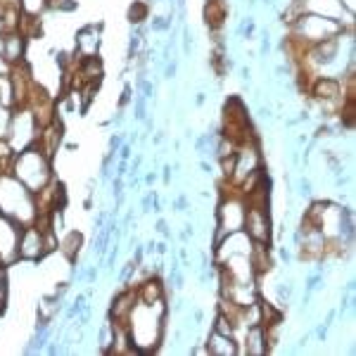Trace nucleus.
<instances>
[{
    "label": "nucleus",
    "instance_id": "1",
    "mask_svg": "<svg viewBox=\"0 0 356 356\" xmlns=\"http://www.w3.org/2000/svg\"><path fill=\"white\" fill-rule=\"evenodd\" d=\"M0 214L19 226H29L38 216L36 195L22 186L10 171L0 174Z\"/></svg>",
    "mask_w": 356,
    "mask_h": 356
},
{
    "label": "nucleus",
    "instance_id": "2",
    "mask_svg": "<svg viewBox=\"0 0 356 356\" xmlns=\"http://www.w3.org/2000/svg\"><path fill=\"white\" fill-rule=\"evenodd\" d=\"M10 174H13L24 188H29L33 195L41 193L43 188L53 181V174H50V157L38 145H31V147H26V150L15 154L13 164H10Z\"/></svg>",
    "mask_w": 356,
    "mask_h": 356
},
{
    "label": "nucleus",
    "instance_id": "3",
    "mask_svg": "<svg viewBox=\"0 0 356 356\" xmlns=\"http://www.w3.org/2000/svg\"><path fill=\"white\" fill-rule=\"evenodd\" d=\"M290 26H292L290 38L295 43L304 45V48L316 45V43H323V41H328V38H335L344 31L342 22L328 19V17H321L314 13H304L302 17H297Z\"/></svg>",
    "mask_w": 356,
    "mask_h": 356
},
{
    "label": "nucleus",
    "instance_id": "4",
    "mask_svg": "<svg viewBox=\"0 0 356 356\" xmlns=\"http://www.w3.org/2000/svg\"><path fill=\"white\" fill-rule=\"evenodd\" d=\"M245 211H247V204H245V200L240 197V195H228V197H221L219 209H216V235H214V245H219L228 233L243 231Z\"/></svg>",
    "mask_w": 356,
    "mask_h": 356
},
{
    "label": "nucleus",
    "instance_id": "5",
    "mask_svg": "<svg viewBox=\"0 0 356 356\" xmlns=\"http://www.w3.org/2000/svg\"><path fill=\"white\" fill-rule=\"evenodd\" d=\"M243 231L252 243H271V214L259 207H247Z\"/></svg>",
    "mask_w": 356,
    "mask_h": 356
},
{
    "label": "nucleus",
    "instance_id": "6",
    "mask_svg": "<svg viewBox=\"0 0 356 356\" xmlns=\"http://www.w3.org/2000/svg\"><path fill=\"white\" fill-rule=\"evenodd\" d=\"M19 233H22V226L15 223L13 219L0 214V261L5 266H13L15 261H19Z\"/></svg>",
    "mask_w": 356,
    "mask_h": 356
},
{
    "label": "nucleus",
    "instance_id": "7",
    "mask_svg": "<svg viewBox=\"0 0 356 356\" xmlns=\"http://www.w3.org/2000/svg\"><path fill=\"white\" fill-rule=\"evenodd\" d=\"M19 261H41L45 257V245H43V231L36 223L22 226L19 233Z\"/></svg>",
    "mask_w": 356,
    "mask_h": 356
},
{
    "label": "nucleus",
    "instance_id": "8",
    "mask_svg": "<svg viewBox=\"0 0 356 356\" xmlns=\"http://www.w3.org/2000/svg\"><path fill=\"white\" fill-rule=\"evenodd\" d=\"M136 302H138V292L136 288H126L119 292L117 297L112 300V307H110V321L114 325H126L129 323V316L131 312H134V307H136Z\"/></svg>",
    "mask_w": 356,
    "mask_h": 356
},
{
    "label": "nucleus",
    "instance_id": "9",
    "mask_svg": "<svg viewBox=\"0 0 356 356\" xmlns=\"http://www.w3.org/2000/svg\"><path fill=\"white\" fill-rule=\"evenodd\" d=\"M268 352H271V349H268L266 328H264V325H250V328H245V347L240 349V354L264 356Z\"/></svg>",
    "mask_w": 356,
    "mask_h": 356
},
{
    "label": "nucleus",
    "instance_id": "10",
    "mask_svg": "<svg viewBox=\"0 0 356 356\" xmlns=\"http://www.w3.org/2000/svg\"><path fill=\"white\" fill-rule=\"evenodd\" d=\"M0 53H3V60L8 62L10 67L19 65L22 57H24V33L22 31H5L3 43H0Z\"/></svg>",
    "mask_w": 356,
    "mask_h": 356
},
{
    "label": "nucleus",
    "instance_id": "11",
    "mask_svg": "<svg viewBox=\"0 0 356 356\" xmlns=\"http://www.w3.org/2000/svg\"><path fill=\"white\" fill-rule=\"evenodd\" d=\"M97 48H100V29L95 26H86L76 33V60H83V57H95Z\"/></svg>",
    "mask_w": 356,
    "mask_h": 356
},
{
    "label": "nucleus",
    "instance_id": "12",
    "mask_svg": "<svg viewBox=\"0 0 356 356\" xmlns=\"http://www.w3.org/2000/svg\"><path fill=\"white\" fill-rule=\"evenodd\" d=\"M204 349L209 356H235L240 354V347H238V340L235 337H228V335H221V332L211 330L209 337L204 342Z\"/></svg>",
    "mask_w": 356,
    "mask_h": 356
},
{
    "label": "nucleus",
    "instance_id": "13",
    "mask_svg": "<svg viewBox=\"0 0 356 356\" xmlns=\"http://www.w3.org/2000/svg\"><path fill=\"white\" fill-rule=\"evenodd\" d=\"M136 292H138V302H145V304L164 300V285L157 275H147L140 285H136Z\"/></svg>",
    "mask_w": 356,
    "mask_h": 356
},
{
    "label": "nucleus",
    "instance_id": "14",
    "mask_svg": "<svg viewBox=\"0 0 356 356\" xmlns=\"http://www.w3.org/2000/svg\"><path fill=\"white\" fill-rule=\"evenodd\" d=\"M81 243H83V238H81V233H69L65 240L60 243V250L67 254V259L69 261H74L76 259V254H79V250H81Z\"/></svg>",
    "mask_w": 356,
    "mask_h": 356
},
{
    "label": "nucleus",
    "instance_id": "15",
    "mask_svg": "<svg viewBox=\"0 0 356 356\" xmlns=\"http://www.w3.org/2000/svg\"><path fill=\"white\" fill-rule=\"evenodd\" d=\"M211 330L221 332V335H228V337H235V330H238V323L233 318H228L226 314H216L214 323H211Z\"/></svg>",
    "mask_w": 356,
    "mask_h": 356
},
{
    "label": "nucleus",
    "instance_id": "16",
    "mask_svg": "<svg viewBox=\"0 0 356 356\" xmlns=\"http://www.w3.org/2000/svg\"><path fill=\"white\" fill-rule=\"evenodd\" d=\"M292 290H295V285H292V283H278V288H275V300H278V307H283V304L290 302Z\"/></svg>",
    "mask_w": 356,
    "mask_h": 356
},
{
    "label": "nucleus",
    "instance_id": "17",
    "mask_svg": "<svg viewBox=\"0 0 356 356\" xmlns=\"http://www.w3.org/2000/svg\"><path fill=\"white\" fill-rule=\"evenodd\" d=\"M129 17H131V22H134V24H140V22L147 17V5H143V3H134V8H131Z\"/></svg>",
    "mask_w": 356,
    "mask_h": 356
},
{
    "label": "nucleus",
    "instance_id": "18",
    "mask_svg": "<svg viewBox=\"0 0 356 356\" xmlns=\"http://www.w3.org/2000/svg\"><path fill=\"white\" fill-rule=\"evenodd\" d=\"M8 302V280H5V268H0V307Z\"/></svg>",
    "mask_w": 356,
    "mask_h": 356
},
{
    "label": "nucleus",
    "instance_id": "19",
    "mask_svg": "<svg viewBox=\"0 0 356 356\" xmlns=\"http://www.w3.org/2000/svg\"><path fill=\"white\" fill-rule=\"evenodd\" d=\"M300 193H302V195H307V197H309V195H312V183H309L307 178H302V183H300Z\"/></svg>",
    "mask_w": 356,
    "mask_h": 356
},
{
    "label": "nucleus",
    "instance_id": "20",
    "mask_svg": "<svg viewBox=\"0 0 356 356\" xmlns=\"http://www.w3.org/2000/svg\"><path fill=\"white\" fill-rule=\"evenodd\" d=\"M280 259H283V261H290V252L285 250V247H283V250H280Z\"/></svg>",
    "mask_w": 356,
    "mask_h": 356
},
{
    "label": "nucleus",
    "instance_id": "21",
    "mask_svg": "<svg viewBox=\"0 0 356 356\" xmlns=\"http://www.w3.org/2000/svg\"><path fill=\"white\" fill-rule=\"evenodd\" d=\"M200 166H202V171H204V174H209V171H211V166L207 164V162H202V164H200Z\"/></svg>",
    "mask_w": 356,
    "mask_h": 356
},
{
    "label": "nucleus",
    "instance_id": "22",
    "mask_svg": "<svg viewBox=\"0 0 356 356\" xmlns=\"http://www.w3.org/2000/svg\"><path fill=\"white\" fill-rule=\"evenodd\" d=\"M0 314H3V307H0Z\"/></svg>",
    "mask_w": 356,
    "mask_h": 356
}]
</instances>
